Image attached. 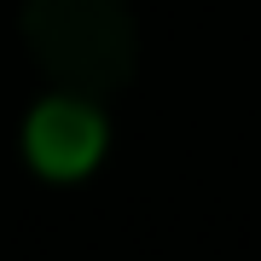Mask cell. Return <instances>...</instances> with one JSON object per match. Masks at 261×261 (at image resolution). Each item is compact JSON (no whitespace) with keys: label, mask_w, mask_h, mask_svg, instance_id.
<instances>
[{"label":"cell","mask_w":261,"mask_h":261,"mask_svg":"<svg viewBox=\"0 0 261 261\" xmlns=\"http://www.w3.org/2000/svg\"><path fill=\"white\" fill-rule=\"evenodd\" d=\"M23 41L58 87L87 99L116 93L140 58L128 0H23Z\"/></svg>","instance_id":"obj_1"},{"label":"cell","mask_w":261,"mask_h":261,"mask_svg":"<svg viewBox=\"0 0 261 261\" xmlns=\"http://www.w3.org/2000/svg\"><path fill=\"white\" fill-rule=\"evenodd\" d=\"M23 151L47 180H82L87 168L105 157V116L87 93L58 87L53 99H41L29 111L23 128Z\"/></svg>","instance_id":"obj_2"}]
</instances>
